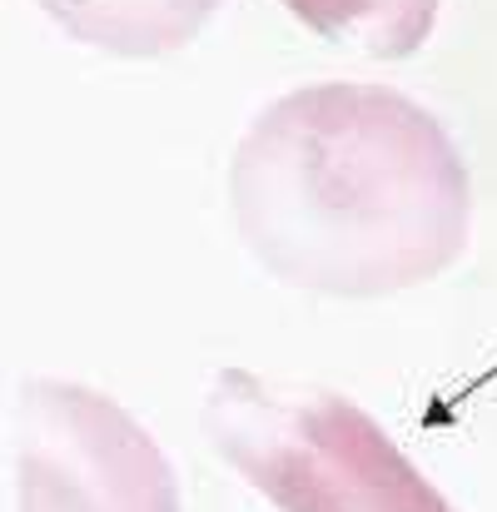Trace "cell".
Returning <instances> with one entry per match:
<instances>
[{
	"label": "cell",
	"instance_id": "4",
	"mask_svg": "<svg viewBox=\"0 0 497 512\" xmlns=\"http://www.w3.org/2000/svg\"><path fill=\"white\" fill-rule=\"evenodd\" d=\"M70 40L115 60H160L184 50L224 0H35Z\"/></svg>",
	"mask_w": 497,
	"mask_h": 512
},
{
	"label": "cell",
	"instance_id": "2",
	"mask_svg": "<svg viewBox=\"0 0 497 512\" xmlns=\"http://www.w3.org/2000/svg\"><path fill=\"white\" fill-rule=\"evenodd\" d=\"M214 453L279 512H458L353 398L219 368L199 403Z\"/></svg>",
	"mask_w": 497,
	"mask_h": 512
},
{
	"label": "cell",
	"instance_id": "1",
	"mask_svg": "<svg viewBox=\"0 0 497 512\" xmlns=\"http://www.w3.org/2000/svg\"><path fill=\"white\" fill-rule=\"evenodd\" d=\"M229 209L279 284L388 299L463 259L473 179L448 130L403 90L324 80L249 120L229 160Z\"/></svg>",
	"mask_w": 497,
	"mask_h": 512
},
{
	"label": "cell",
	"instance_id": "5",
	"mask_svg": "<svg viewBox=\"0 0 497 512\" xmlns=\"http://www.w3.org/2000/svg\"><path fill=\"white\" fill-rule=\"evenodd\" d=\"M304 30L373 60H408L438 25L443 0H279Z\"/></svg>",
	"mask_w": 497,
	"mask_h": 512
},
{
	"label": "cell",
	"instance_id": "3",
	"mask_svg": "<svg viewBox=\"0 0 497 512\" xmlns=\"http://www.w3.org/2000/svg\"><path fill=\"white\" fill-rule=\"evenodd\" d=\"M10 512H184L165 448L130 408L70 378L10 398Z\"/></svg>",
	"mask_w": 497,
	"mask_h": 512
}]
</instances>
